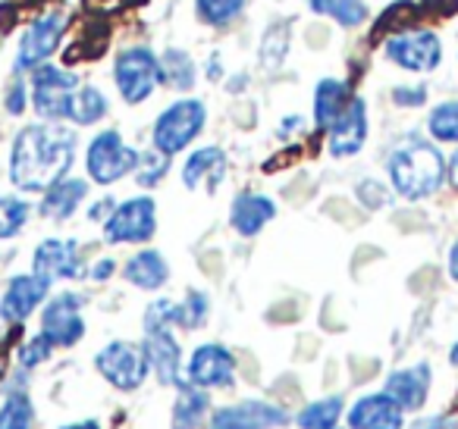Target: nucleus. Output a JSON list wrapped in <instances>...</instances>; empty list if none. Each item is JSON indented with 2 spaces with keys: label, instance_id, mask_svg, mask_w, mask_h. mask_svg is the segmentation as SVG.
<instances>
[{
  "label": "nucleus",
  "instance_id": "1",
  "mask_svg": "<svg viewBox=\"0 0 458 429\" xmlns=\"http://www.w3.org/2000/svg\"><path fill=\"white\" fill-rule=\"evenodd\" d=\"M72 160H76V135L60 122H32L20 129L10 151V179L20 191L47 189L70 176Z\"/></svg>",
  "mask_w": 458,
  "mask_h": 429
},
{
  "label": "nucleus",
  "instance_id": "2",
  "mask_svg": "<svg viewBox=\"0 0 458 429\" xmlns=\"http://www.w3.org/2000/svg\"><path fill=\"white\" fill-rule=\"evenodd\" d=\"M389 179L393 189L405 201H424L437 195L445 182V157L437 145L424 139H408L389 154Z\"/></svg>",
  "mask_w": 458,
  "mask_h": 429
},
{
  "label": "nucleus",
  "instance_id": "3",
  "mask_svg": "<svg viewBox=\"0 0 458 429\" xmlns=\"http://www.w3.org/2000/svg\"><path fill=\"white\" fill-rule=\"evenodd\" d=\"M208 126V107L198 97H179L164 114L154 120L151 129V147H157L166 157H176L179 151L191 145Z\"/></svg>",
  "mask_w": 458,
  "mask_h": 429
},
{
  "label": "nucleus",
  "instance_id": "4",
  "mask_svg": "<svg viewBox=\"0 0 458 429\" xmlns=\"http://www.w3.org/2000/svg\"><path fill=\"white\" fill-rule=\"evenodd\" d=\"M114 82L116 91L126 104H145L154 91L164 85V70H160V57L145 45H132L120 51L114 63Z\"/></svg>",
  "mask_w": 458,
  "mask_h": 429
},
{
  "label": "nucleus",
  "instance_id": "5",
  "mask_svg": "<svg viewBox=\"0 0 458 429\" xmlns=\"http://www.w3.org/2000/svg\"><path fill=\"white\" fill-rule=\"evenodd\" d=\"M141 154L135 151L132 145L123 141V135L116 129H104L91 139L89 151H85V170H89V179L98 185H114L120 182L123 176L135 172Z\"/></svg>",
  "mask_w": 458,
  "mask_h": 429
},
{
  "label": "nucleus",
  "instance_id": "6",
  "mask_svg": "<svg viewBox=\"0 0 458 429\" xmlns=\"http://www.w3.org/2000/svg\"><path fill=\"white\" fill-rule=\"evenodd\" d=\"M79 88V76L72 70L54 63H41L32 70V110L45 122H60L70 116V101Z\"/></svg>",
  "mask_w": 458,
  "mask_h": 429
},
{
  "label": "nucleus",
  "instance_id": "7",
  "mask_svg": "<svg viewBox=\"0 0 458 429\" xmlns=\"http://www.w3.org/2000/svg\"><path fill=\"white\" fill-rule=\"evenodd\" d=\"M157 232V204L148 195H135L116 204L104 220V239L110 245H145Z\"/></svg>",
  "mask_w": 458,
  "mask_h": 429
},
{
  "label": "nucleus",
  "instance_id": "8",
  "mask_svg": "<svg viewBox=\"0 0 458 429\" xmlns=\"http://www.w3.org/2000/svg\"><path fill=\"white\" fill-rule=\"evenodd\" d=\"M383 54L389 63L405 72H433L443 63V41L430 29H405V32L389 35Z\"/></svg>",
  "mask_w": 458,
  "mask_h": 429
},
{
  "label": "nucleus",
  "instance_id": "9",
  "mask_svg": "<svg viewBox=\"0 0 458 429\" xmlns=\"http://www.w3.org/2000/svg\"><path fill=\"white\" fill-rule=\"evenodd\" d=\"M95 366L116 391H135L141 389L148 376V358L145 348L132 345V341H110L95 354Z\"/></svg>",
  "mask_w": 458,
  "mask_h": 429
},
{
  "label": "nucleus",
  "instance_id": "10",
  "mask_svg": "<svg viewBox=\"0 0 458 429\" xmlns=\"http://www.w3.org/2000/svg\"><path fill=\"white\" fill-rule=\"evenodd\" d=\"M64 32H66V20L60 13L38 16V20L22 32L20 47H16V63H13L16 76L32 72L35 66L47 63V57H51L60 47V41H64Z\"/></svg>",
  "mask_w": 458,
  "mask_h": 429
},
{
  "label": "nucleus",
  "instance_id": "11",
  "mask_svg": "<svg viewBox=\"0 0 458 429\" xmlns=\"http://www.w3.org/2000/svg\"><path fill=\"white\" fill-rule=\"evenodd\" d=\"M85 298L76 291H60L45 304L41 314V332L54 341V348H72L85 335V316H82Z\"/></svg>",
  "mask_w": 458,
  "mask_h": 429
},
{
  "label": "nucleus",
  "instance_id": "12",
  "mask_svg": "<svg viewBox=\"0 0 458 429\" xmlns=\"http://www.w3.org/2000/svg\"><path fill=\"white\" fill-rule=\"evenodd\" d=\"M185 376L201 389H233V383H236V354L216 345V341L198 345L191 351V360L185 364Z\"/></svg>",
  "mask_w": 458,
  "mask_h": 429
},
{
  "label": "nucleus",
  "instance_id": "13",
  "mask_svg": "<svg viewBox=\"0 0 458 429\" xmlns=\"http://www.w3.org/2000/svg\"><path fill=\"white\" fill-rule=\"evenodd\" d=\"M51 285L54 282H47L38 273H20V276H13L7 291H4V298H0V320L13 323V326L26 323L47 301Z\"/></svg>",
  "mask_w": 458,
  "mask_h": 429
},
{
  "label": "nucleus",
  "instance_id": "14",
  "mask_svg": "<svg viewBox=\"0 0 458 429\" xmlns=\"http://www.w3.org/2000/svg\"><path fill=\"white\" fill-rule=\"evenodd\" d=\"M289 423L286 410L270 401H239L210 414L208 429H276Z\"/></svg>",
  "mask_w": 458,
  "mask_h": 429
},
{
  "label": "nucleus",
  "instance_id": "15",
  "mask_svg": "<svg viewBox=\"0 0 458 429\" xmlns=\"http://www.w3.org/2000/svg\"><path fill=\"white\" fill-rule=\"evenodd\" d=\"M32 273L45 276L47 282L82 276V251L72 239H45L32 254Z\"/></svg>",
  "mask_w": 458,
  "mask_h": 429
},
{
  "label": "nucleus",
  "instance_id": "16",
  "mask_svg": "<svg viewBox=\"0 0 458 429\" xmlns=\"http://www.w3.org/2000/svg\"><path fill=\"white\" fill-rule=\"evenodd\" d=\"M327 135H330L327 139L330 157H355L364 147V141H368V104L361 97H352L349 107L343 110V116L327 129Z\"/></svg>",
  "mask_w": 458,
  "mask_h": 429
},
{
  "label": "nucleus",
  "instance_id": "17",
  "mask_svg": "<svg viewBox=\"0 0 458 429\" xmlns=\"http://www.w3.org/2000/svg\"><path fill=\"white\" fill-rule=\"evenodd\" d=\"M349 429H402L405 426V410L386 395V391H377V395H364L345 414Z\"/></svg>",
  "mask_w": 458,
  "mask_h": 429
},
{
  "label": "nucleus",
  "instance_id": "18",
  "mask_svg": "<svg viewBox=\"0 0 458 429\" xmlns=\"http://www.w3.org/2000/svg\"><path fill=\"white\" fill-rule=\"evenodd\" d=\"M145 358L148 366L154 370L160 385H179L182 383V348L173 339V329H160V332H145Z\"/></svg>",
  "mask_w": 458,
  "mask_h": 429
},
{
  "label": "nucleus",
  "instance_id": "19",
  "mask_svg": "<svg viewBox=\"0 0 458 429\" xmlns=\"http://www.w3.org/2000/svg\"><path fill=\"white\" fill-rule=\"evenodd\" d=\"M430 383H433V370L427 364H414V366H405V370H395L386 376V391L402 410H420L427 401V391H430Z\"/></svg>",
  "mask_w": 458,
  "mask_h": 429
},
{
  "label": "nucleus",
  "instance_id": "20",
  "mask_svg": "<svg viewBox=\"0 0 458 429\" xmlns=\"http://www.w3.org/2000/svg\"><path fill=\"white\" fill-rule=\"evenodd\" d=\"M226 179V154L223 147L208 145V147H198L189 160L182 164V185L189 191H210L214 195L220 189V182Z\"/></svg>",
  "mask_w": 458,
  "mask_h": 429
},
{
  "label": "nucleus",
  "instance_id": "21",
  "mask_svg": "<svg viewBox=\"0 0 458 429\" xmlns=\"http://www.w3.org/2000/svg\"><path fill=\"white\" fill-rule=\"evenodd\" d=\"M276 216V204L267 195H255V191H242L233 198L229 207V226L236 229L242 239H255L264 226Z\"/></svg>",
  "mask_w": 458,
  "mask_h": 429
},
{
  "label": "nucleus",
  "instance_id": "22",
  "mask_svg": "<svg viewBox=\"0 0 458 429\" xmlns=\"http://www.w3.org/2000/svg\"><path fill=\"white\" fill-rule=\"evenodd\" d=\"M123 279L141 291H157V289H164L166 279H170V264H166L160 251L145 248V251L132 254V257L126 260V266H123Z\"/></svg>",
  "mask_w": 458,
  "mask_h": 429
},
{
  "label": "nucleus",
  "instance_id": "23",
  "mask_svg": "<svg viewBox=\"0 0 458 429\" xmlns=\"http://www.w3.org/2000/svg\"><path fill=\"white\" fill-rule=\"evenodd\" d=\"M89 198V182L85 179H60L54 189L45 191V198H41V216H47V220H70L72 214L79 210V204Z\"/></svg>",
  "mask_w": 458,
  "mask_h": 429
},
{
  "label": "nucleus",
  "instance_id": "24",
  "mask_svg": "<svg viewBox=\"0 0 458 429\" xmlns=\"http://www.w3.org/2000/svg\"><path fill=\"white\" fill-rule=\"evenodd\" d=\"M349 101H352L349 85L343 79H320L318 88H314V122H318V129L327 132L343 116Z\"/></svg>",
  "mask_w": 458,
  "mask_h": 429
},
{
  "label": "nucleus",
  "instance_id": "25",
  "mask_svg": "<svg viewBox=\"0 0 458 429\" xmlns=\"http://www.w3.org/2000/svg\"><path fill=\"white\" fill-rule=\"evenodd\" d=\"M179 395L173 404V429H198L210 408V395L195 383H179Z\"/></svg>",
  "mask_w": 458,
  "mask_h": 429
},
{
  "label": "nucleus",
  "instance_id": "26",
  "mask_svg": "<svg viewBox=\"0 0 458 429\" xmlns=\"http://www.w3.org/2000/svg\"><path fill=\"white\" fill-rule=\"evenodd\" d=\"M107 110H110V104L101 88H95V85H79L70 101V116H66V120H70L72 126H95V122H101L104 116H107Z\"/></svg>",
  "mask_w": 458,
  "mask_h": 429
},
{
  "label": "nucleus",
  "instance_id": "27",
  "mask_svg": "<svg viewBox=\"0 0 458 429\" xmlns=\"http://www.w3.org/2000/svg\"><path fill=\"white\" fill-rule=\"evenodd\" d=\"M160 70H164V82L170 85L173 91H191L198 82V66L191 60L189 51L182 47H166L160 54Z\"/></svg>",
  "mask_w": 458,
  "mask_h": 429
},
{
  "label": "nucleus",
  "instance_id": "28",
  "mask_svg": "<svg viewBox=\"0 0 458 429\" xmlns=\"http://www.w3.org/2000/svg\"><path fill=\"white\" fill-rule=\"evenodd\" d=\"M343 395H330V398H320V401H311L301 408V414L295 416L301 429H336L339 416H343Z\"/></svg>",
  "mask_w": 458,
  "mask_h": 429
},
{
  "label": "nucleus",
  "instance_id": "29",
  "mask_svg": "<svg viewBox=\"0 0 458 429\" xmlns=\"http://www.w3.org/2000/svg\"><path fill=\"white\" fill-rule=\"evenodd\" d=\"M427 132L433 141L458 145V101H443L427 116Z\"/></svg>",
  "mask_w": 458,
  "mask_h": 429
},
{
  "label": "nucleus",
  "instance_id": "30",
  "mask_svg": "<svg viewBox=\"0 0 458 429\" xmlns=\"http://www.w3.org/2000/svg\"><path fill=\"white\" fill-rule=\"evenodd\" d=\"M245 4H249V0H195V13L204 26L223 29L242 16Z\"/></svg>",
  "mask_w": 458,
  "mask_h": 429
},
{
  "label": "nucleus",
  "instance_id": "31",
  "mask_svg": "<svg viewBox=\"0 0 458 429\" xmlns=\"http://www.w3.org/2000/svg\"><path fill=\"white\" fill-rule=\"evenodd\" d=\"M29 216H32V204L26 198H16V195L0 198V241L20 235L26 229Z\"/></svg>",
  "mask_w": 458,
  "mask_h": 429
},
{
  "label": "nucleus",
  "instance_id": "32",
  "mask_svg": "<svg viewBox=\"0 0 458 429\" xmlns=\"http://www.w3.org/2000/svg\"><path fill=\"white\" fill-rule=\"evenodd\" d=\"M35 404L26 391H10L7 401L0 404V429H32Z\"/></svg>",
  "mask_w": 458,
  "mask_h": 429
},
{
  "label": "nucleus",
  "instance_id": "33",
  "mask_svg": "<svg viewBox=\"0 0 458 429\" xmlns=\"http://www.w3.org/2000/svg\"><path fill=\"white\" fill-rule=\"evenodd\" d=\"M208 310H210V298L204 295V291L191 289L189 295L176 304L173 323H176L179 329H198V326H204V320H208Z\"/></svg>",
  "mask_w": 458,
  "mask_h": 429
},
{
  "label": "nucleus",
  "instance_id": "34",
  "mask_svg": "<svg viewBox=\"0 0 458 429\" xmlns=\"http://www.w3.org/2000/svg\"><path fill=\"white\" fill-rule=\"evenodd\" d=\"M166 170H170V157L160 154L157 147H151V151H145L139 157V166H135V182H139L141 189H154V185L166 176Z\"/></svg>",
  "mask_w": 458,
  "mask_h": 429
},
{
  "label": "nucleus",
  "instance_id": "35",
  "mask_svg": "<svg viewBox=\"0 0 458 429\" xmlns=\"http://www.w3.org/2000/svg\"><path fill=\"white\" fill-rule=\"evenodd\" d=\"M54 354V341L47 339L45 332H38V335H32V339H26L20 345V366L22 370H32V366H38V364H45L47 358Z\"/></svg>",
  "mask_w": 458,
  "mask_h": 429
},
{
  "label": "nucleus",
  "instance_id": "36",
  "mask_svg": "<svg viewBox=\"0 0 458 429\" xmlns=\"http://www.w3.org/2000/svg\"><path fill=\"white\" fill-rule=\"evenodd\" d=\"M286 45H289V26L286 22L270 29L267 38H264V47H261V60H264L267 70H276V66L283 63V57H286Z\"/></svg>",
  "mask_w": 458,
  "mask_h": 429
},
{
  "label": "nucleus",
  "instance_id": "37",
  "mask_svg": "<svg viewBox=\"0 0 458 429\" xmlns=\"http://www.w3.org/2000/svg\"><path fill=\"white\" fill-rule=\"evenodd\" d=\"M173 314H176V301L170 298H157L154 304H148L145 310V332H160V329H173Z\"/></svg>",
  "mask_w": 458,
  "mask_h": 429
},
{
  "label": "nucleus",
  "instance_id": "38",
  "mask_svg": "<svg viewBox=\"0 0 458 429\" xmlns=\"http://www.w3.org/2000/svg\"><path fill=\"white\" fill-rule=\"evenodd\" d=\"M333 20L345 29H355L368 20V7H364V0H336V7H333Z\"/></svg>",
  "mask_w": 458,
  "mask_h": 429
},
{
  "label": "nucleus",
  "instance_id": "39",
  "mask_svg": "<svg viewBox=\"0 0 458 429\" xmlns=\"http://www.w3.org/2000/svg\"><path fill=\"white\" fill-rule=\"evenodd\" d=\"M355 195H358V201H361L364 207H370V210L386 207V204H389L386 185H383V182H374V179H364V182L355 189Z\"/></svg>",
  "mask_w": 458,
  "mask_h": 429
},
{
  "label": "nucleus",
  "instance_id": "40",
  "mask_svg": "<svg viewBox=\"0 0 458 429\" xmlns=\"http://www.w3.org/2000/svg\"><path fill=\"white\" fill-rule=\"evenodd\" d=\"M4 107H7L13 116L26 114V107H29V85L22 82L20 76H16V82L10 85V91H7V101H4Z\"/></svg>",
  "mask_w": 458,
  "mask_h": 429
},
{
  "label": "nucleus",
  "instance_id": "41",
  "mask_svg": "<svg viewBox=\"0 0 458 429\" xmlns=\"http://www.w3.org/2000/svg\"><path fill=\"white\" fill-rule=\"evenodd\" d=\"M393 101L399 107H424L427 88H420V85H414V88H393Z\"/></svg>",
  "mask_w": 458,
  "mask_h": 429
},
{
  "label": "nucleus",
  "instance_id": "42",
  "mask_svg": "<svg viewBox=\"0 0 458 429\" xmlns=\"http://www.w3.org/2000/svg\"><path fill=\"white\" fill-rule=\"evenodd\" d=\"M411 429H458V420L455 416L437 414V416H424V420H418Z\"/></svg>",
  "mask_w": 458,
  "mask_h": 429
},
{
  "label": "nucleus",
  "instance_id": "43",
  "mask_svg": "<svg viewBox=\"0 0 458 429\" xmlns=\"http://www.w3.org/2000/svg\"><path fill=\"white\" fill-rule=\"evenodd\" d=\"M114 207H116L114 198H104V201H98L95 207L89 210V220H91V223H104L110 214H114Z\"/></svg>",
  "mask_w": 458,
  "mask_h": 429
},
{
  "label": "nucleus",
  "instance_id": "44",
  "mask_svg": "<svg viewBox=\"0 0 458 429\" xmlns=\"http://www.w3.org/2000/svg\"><path fill=\"white\" fill-rule=\"evenodd\" d=\"M114 270H116V264H114V260H110V257H104V260H98V264L91 266V273H89V276L95 279V282H104V279H110V276H114Z\"/></svg>",
  "mask_w": 458,
  "mask_h": 429
},
{
  "label": "nucleus",
  "instance_id": "45",
  "mask_svg": "<svg viewBox=\"0 0 458 429\" xmlns=\"http://www.w3.org/2000/svg\"><path fill=\"white\" fill-rule=\"evenodd\" d=\"M308 7H311L314 13H320V16H330L333 7H336V0H308Z\"/></svg>",
  "mask_w": 458,
  "mask_h": 429
},
{
  "label": "nucleus",
  "instance_id": "46",
  "mask_svg": "<svg viewBox=\"0 0 458 429\" xmlns=\"http://www.w3.org/2000/svg\"><path fill=\"white\" fill-rule=\"evenodd\" d=\"M445 179H449V182L458 189V151L452 154L449 160H445Z\"/></svg>",
  "mask_w": 458,
  "mask_h": 429
},
{
  "label": "nucleus",
  "instance_id": "47",
  "mask_svg": "<svg viewBox=\"0 0 458 429\" xmlns=\"http://www.w3.org/2000/svg\"><path fill=\"white\" fill-rule=\"evenodd\" d=\"M449 276H452V282H458V241L449 248Z\"/></svg>",
  "mask_w": 458,
  "mask_h": 429
},
{
  "label": "nucleus",
  "instance_id": "48",
  "mask_svg": "<svg viewBox=\"0 0 458 429\" xmlns=\"http://www.w3.org/2000/svg\"><path fill=\"white\" fill-rule=\"evenodd\" d=\"M220 76H223V70H220V57H216V54H214V57L208 60V79H214V82H216V79H220Z\"/></svg>",
  "mask_w": 458,
  "mask_h": 429
},
{
  "label": "nucleus",
  "instance_id": "49",
  "mask_svg": "<svg viewBox=\"0 0 458 429\" xmlns=\"http://www.w3.org/2000/svg\"><path fill=\"white\" fill-rule=\"evenodd\" d=\"M60 429H101V423L98 420H79V423H66V426Z\"/></svg>",
  "mask_w": 458,
  "mask_h": 429
},
{
  "label": "nucleus",
  "instance_id": "50",
  "mask_svg": "<svg viewBox=\"0 0 458 429\" xmlns=\"http://www.w3.org/2000/svg\"><path fill=\"white\" fill-rule=\"evenodd\" d=\"M449 360H452V364L458 366V341H455V345H452V351H449Z\"/></svg>",
  "mask_w": 458,
  "mask_h": 429
},
{
  "label": "nucleus",
  "instance_id": "51",
  "mask_svg": "<svg viewBox=\"0 0 458 429\" xmlns=\"http://www.w3.org/2000/svg\"><path fill=\"white\" fill-rule=\"evenodd\" d=\"M402 4H430V0H402Z\"/></svg>",
  "mask_w": 458,
  "mask_h": 429
}]
</instances>
